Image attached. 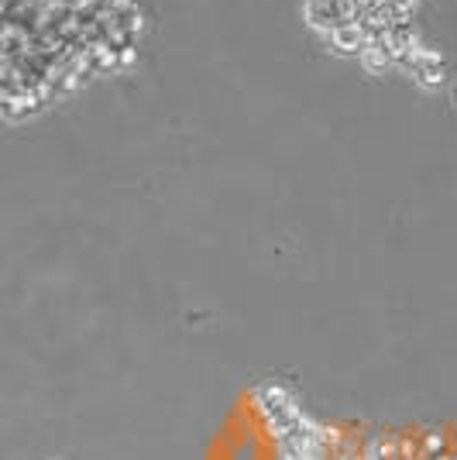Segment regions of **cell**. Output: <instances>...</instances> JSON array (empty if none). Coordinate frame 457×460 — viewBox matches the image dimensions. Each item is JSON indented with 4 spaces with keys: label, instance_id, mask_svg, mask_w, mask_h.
I'll return each instance as SVG.
<instances>
[{
    "label": "cell",
    "instance_id": "cell-1",
    "mask_svg": "<svg viewBox=\"0 0 457 460\" xmlns=\"http://www.w3.org/2000/svg\"><path fill=\"white\" fill-rule=\"evenodd\" d=\"M255 402H261L258 409L265 413V419L275 416V413H283L285 406L292 402V395L285 392V389H279V385H268V389H258L255 392Z\"/></svg>",
    "mask_w": 457,
    "mask_h": 460
}]
</instances>
